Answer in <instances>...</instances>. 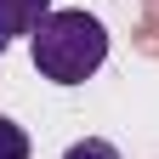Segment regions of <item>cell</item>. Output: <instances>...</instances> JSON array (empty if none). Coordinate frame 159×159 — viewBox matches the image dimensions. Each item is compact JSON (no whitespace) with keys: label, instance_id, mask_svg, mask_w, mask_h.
Returning <instances> with one entry per match:
<instances>
[{"label":"cell","instance_id":"3957f363","mask_svg":"<svg viewBox=\"0 0 159 159\" xmlns=\"http://www.w3.org/2000/svg\"><path fill=\"white\" fill-rule=\"evenodd\" d=\"M0 159H29V136H23V125H11L6 114H0Z\"/></svg>","mask_w":159,"mask_h":159},{"label":"cell","instance_id":"7a4b0ae2","mask_svg":"<svg viewBox=\"0 0 159 159\" xmlns=\"http://www.w3.org/2000/svg\"><path fill=\"white\" fill-rule=\"evenodd\" d=\"M46 11H51V0H0V51H6L17 34H34Z\"/></svg>","mask_w":159,"mask_h":159},{"label":"cell","instance_id":"277c9868","mask_svg":"<svg viewBox=\"0 0 159 159\" xmlns=\"http://www.w3.org/2000/svg\"><path fill=\"white\" fill-rule=\"evenodd\" d=\"M63 159H119V148H114V142H102V136H85V142H74Z\"/></svg>","mask_w":159,"mask_h":159},{"label":"cell","instance_id":"6da1fadb","mask_svg":"<svg viewBox=\"0 0 159 159\" xmlns=\"http://www.w3.org/2000/svg\"><path fill=\"white\" fill-rule=\"evenodd\" d=\"M34 68L51 85H85V80L108 63V29L91 11H46L40 29L29 34Z\"/></svg>","mask_w":159,"mask_h":159}]
</instances>
